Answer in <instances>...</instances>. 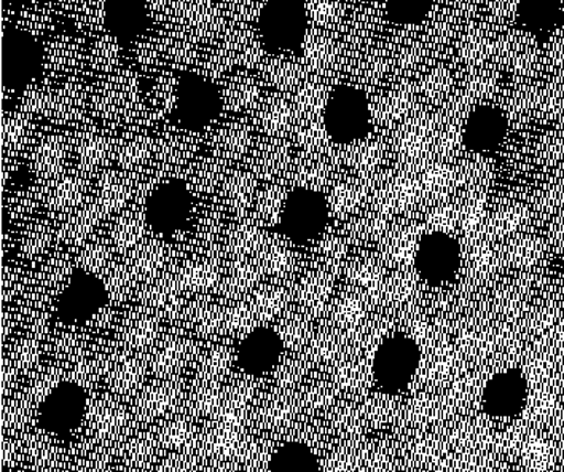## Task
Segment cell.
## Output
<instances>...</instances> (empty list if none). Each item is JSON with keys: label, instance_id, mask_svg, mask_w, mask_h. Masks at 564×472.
Masks as SVG:
<instances>
[{"label": "cell", "instance_id": "6da1fadb", "mask_svg": "<svg viewBox=\"0 0 564 472\" xmlns=\"http://www.w3.org/2000/svg\"><path fill=\"white\" fill-rule=\"evenodd\" d=\"M260 41L270 52H295L305 41L308 31V12L299 0H274L260 12Z\"/></svg>", "mask_w": 564, "mask_h": 472}, {"label": "cell", "instance_id": "7a4b0ae2", "mask_svg": "<svg viewBox=\"0 0 564 472\" xmlns=\"http://www.w3.org/2000/svg\"><path fill=\"white\" fill-rule=\"evenodd\" d=\"M421 352L415 340L392 335L381 342L373 357V377L378 388L387 395H399L415 377Z\"/></svg>", "mask_w": 564, "mask_h": 472}, {"label": "cell", "instance_id": "3957f363", "mask_svg": "<svg viewBox=\"0 0 564 472\" xmlns=\"http://www.w3.org/2000/svg\"><path fill=\"white\" fill-rule=\"evenodd\" d=\"M324 125L328 136L337 142L364 138L370 127V103L366 93L351 85L335 88L324 109Z\"/></svg>", "mask_w": 564, "mask_h": 472}, {"label": "cell", "instance_id": "277c9868", "mask_svg": "<svg viewBox=\"0 0 564 472\" xmlns=\"http://www.w3.org/2000/svg\"><path fill=\"white\" fill-rule=\"evenodd\" d=\"M328 203L323 193L310 189H295L282 206V234L295 243H308L326 230Z\"/></svg>", "mask_w": 564, "mask_h": 472}, {"label": "cell", "instance_id": "5b68a950", "mask_svg": "<svg viewBox=\"0 0 564 472\" xmlns=\"http://www.w3.org/2000/svg\"><path fill=\"white\" fill-rule=\"evenodd\" d=\"M223 109L219 88L208 77L195 73L182 75L177 84L174 117L184 127L198 130L209 125Z\"/></svg>", "mask_w": 564, "mask_h": 472}, {"label": "cell", "instance_id": "8992f818", "mask_svg": "<svg viewBox=\"0 0 564 472\" xmlns=\"http://www.w3.org/2000/svg\"><path fill=\"white\" fill-rule=\"evenodd\" d=\"M42 64V50L30 32L7 28L2 39V81L9 92L31 84Z\"/></svg>", "mask_w": 564, "mask_h": 472}, {"label": "cell", "instance_id": "52a82bcc", "mask_svg": "<svg viewBox=\"0 0 564 472\" xmlns=\"http://www.w3.org/2000/svg\"><path fill=\"white\" fill-rule=\"evenodd\" d=\"M459 267L458 239L445 232H432L421 238L415 256V268L421 280L432 286L446 285L455 280Z\"/></svg>", "mask_w": 564, "mask_h": 472}, {"label": "cell", "instance_id": "ba28073f", "mask_svg": "<svg viewBox=\"0 0 564 472\" xmlns=\"http://www.w3.org/2000/svg\"><path fill=\"white\" fill-rule=\"evenodd\" d=\"M107 302V289L101 278L89 271H74L56 305L64 323L78 324L91 320Z\"/></svg>", "mask_w": 564, "mask_h": 472}, {"label": "cell", "instance_id": "9c48e42d", "mask_svg": "<svg viewBox=\"0 0 564 472\" xmlns=\"http://www.w3.org/2000/svg\"><path fill=\"white\" fill-rule=\"evenodd\" d=\"M87 414V395L75 384H59L39 407V425L50 435L63 436L80 427Z\"/></svg>", "mask_w": 564, "mask_h": 472}, {"label": "cell", "instance_id": "30bf717a", "mask_svg": "<svg viewBox=\"0 0 564 472\" xmlns=\"http://www.w3.org/2000/svg\"><path fill=\"white\" fill-rule=\"evenodd\" d=\"M194 199L187 184L182 181H167L150 193L145 205L149 224L159 232H176L184 227L192 216Z\"/></svg>", "mask_w": 564, "mask_h": 472}, {"label": "cell", "instance_id": "8fae6325", "mask_svg": "<svg viewBox=\"0 0 564 472\" xmlns=\"http://www.w3.org/2000/svg\"><path fill=\"white\" fill-rule=\"evenodd\" d=\"M509 120L499 107L477 106L467 117L463 131V144L476 153H488L505 142Z\"/></svg>", "mask_w": 564, "mask_h": 472}, {"label": "cell", "instance_id": "7c38bea8", "mask_svg": "<svg viewBox=\"0 0 564 472\" xmlns=\"http://www.w3.org/2000/svg\"><path fill=\"white\" fill-rule=\"evenodd\" d=\"M528 398V382L520 371L512 369L495 375L484 389L485 412L491 417H517Z\"/></svg>", "mask_w": 564, "mask_h": 472}, {"label": "cell", "instance_id": "4fadbf2b", "mask_svg": "<svg viewBox=\"0 0 564 472\" xmlns=\"http://www.w3.org/2000/svg\"><path fill=\"white\" fill-rule=\"evenodd\" d=\"M284 353V342L273 329L252 331L238 346V367L246 374L263 375L273 371Z\"/></svg>", "mask_w": 564, "mask_h": 472}, {"label": "cell", "instance_id": "5bb4252c", "mask_svg": "<svg viewBox=\"0 0 564 472\" xmlns=\"http://www.w3.org/2000/svg\"><path fill=\"white\" fill-rule=\"evenodd\" d=\"M105 23L110 34L119 41H134L149 28L148 6L138 0H119V2L107 3Z\"/></svg>", "mask_w": 564, "mask_h": 472}, {"label": "cell", "instance_id": "9a60e30c", "mask_svg": "<svg viewBox=\"0 0 564 472\" xmlns=\"http://www.w3.org/2000/svg\"><path fill=\"white\" fill-rule=\"evenodd\" d=\"M516 18L521 30L535 39H549L562 26L564 9L562 3L553 0H530L517 7Z\"/></svg>", "mask_w": 564, "mask_h": 472}, {"label": "cell", "instance_id": "2e32d148", "mask_svg": "<svg viewBox=\"0 0 564 472\" xmlns=\"http://www.w3.org/2000/svg\"><path fill=\"white\" fill-rule=\"evenodd\" d=\"M270 472H319V461L305 443L289 442L271 457Z\"/></svg>", "mask_w": 564, "mask_h": 472}, {"label": "cell", "instance_id": "e0dca14e", "mask_svg": "<svg viewBox=\"0 0 564 472\" xmlns=\"http://www.w3.org/2000/svg\"><path fill=\"white\" fill-rule=\"evenodd\" d=\"M432 10L431 2H417V0H403V2H388L384 12L392 23L417 24L426 20Z\"/></svg>", "mask_w": 564, "mask_h": 472}, {"label": "cell", "instance_id": "ac0fdd59", "mask_svg": "<svg viewBox=\"0 0 564 472\" xmlns=\"http://www.w3.org/2000/svg\"><path fill=\"white\" fill-rule=\"evenodd\" d=\"M562 286H563V294H564V267H563V273H562Z\"/></svg>", "mask_w": 564, "mask_h": 472}]
</instances>
